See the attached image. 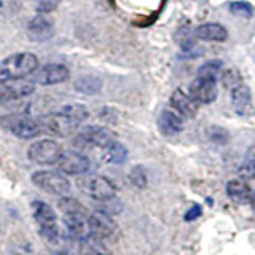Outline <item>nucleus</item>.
I'll return each mask as SVG.
<instances>
[{
    "label": "nucleus",
    "mask_w": 255,
    "mask_h": 255,
    "mask_svg": "<svg viewBox=\"0 0 255 255\" xmlns=\"http://www.w3.org/2000/svg\"><path fill=\"white\" fill-rule=\"evenodd\" d=\"M88 115H90L88 109L82 104H70L56 114L45 115L38 123L42 126V131L58 135V137H67L77 131V128L83 122H86Z\"/></svg>",
    "instance_id": "f257e3e1"
},
{
    "label": "nucleus",
    "mask_w": 255,
    "mask_h": 255,
    "mask_svg": "<svg viewBox=\"0 0 255 255\" xmlns=\"http://www.w3.org/2000/svg\"><path fill=\"white\" fill-rule=\"evenodd\" d=\"M59 209L62 211V220L66 225L67 233L72 239L85 241L91 235L90 228V215L86 214L85 207L75 201L74 198L64 196L59 201Z\"/></svg>",
    "instance_id": "f03ea898"
},
{
    "label": "nucleus",
    "mask_w": 255,
    "mask_h": 255,
    "mask_svg": "<svg viewBox=\"0 0 255 255\" xmlns=\"http://www.w3.org/2000/svg\"><path fill=\"white\" fill-rule=\"evenodd\" d=\"M38 67V59L32 53H19L0 61V83L21 80L32 75Z\"/></svg>",
    "instance_id": "7ed1b4c3"
},
{
    "label": "nucleus",
    "mask_w": 255,
    "mask_h": 255,
    "mask_svg": "<svg viewBox=\"0 0 255 255\" xmlns=\"http://www.w3.org/2000/svg\"><path fill=\"white\" fill-rule=\"evenodd\" d=\"M0 125H2L8 132H11L13 135L19 139H34L42 132V126L29 115H22V114H11V115H5L0 120Z\"/></svg>",
    "instance_id": "20e7f679"
},
{
    "label": "nucleus",
    "mask_w": 255,
    "mask_h": 255,
    "mask_svg": "<svg viewBox=\"0 0 255 255\" xmlns=\"http://www.w3.org/2000/svg\"><path fill=\"white\" fill-rule=\"evenodd\" d=\"M77 185L86 196L98 201H112L117 195L115 185L102 175H85L77 182Z\"/></svg>",
    "instance_id": "39448f33"
},
{
    "label": "nucleus",
    "mask_w": 255,
    "mask_h": 255,
    "mask_svg": "<svg viewBox=\"0 0 255 255\" xmlns=\"http://www.w3.org/2000/svg\"><path fill=\"white\" fill-rule=\"evenodd\" d=\"M32 211H34V219L38 225L40 235H42L48 243H56L59 238V228L58 220H56V214L53 207L46 203L35 201L32 204Z\"/></svg>",
    "instance_id": "423d86ee"
},
{
    "label": "nucleus",
    "mask_w": 255,
    "mask_h": 255,
    "mask_svg": "<svg viewBox=\"0 0 255 255\" xmlns=\"http://www.w3.org/2000/svg\"><path fill=\"white\" fill-rule=\"evenodd\" d=\"M32 182L40 190L46 191L50 195L66 196L70 191V183L67 177L56 171H37L32 175Z\"/></svg>",
    "instance_id": "0eeeda50"
},
{
    "label": "nucleus",
    "mask_w": 255,
    "mask_h": 255,
    "mask_svg": "<svg viewBox=\"0 0 255 255\" xmlns=\"http://www.w3.org/2000/svg\"><path fill=\"white\" fill-rule=\"evenodd\" d=\"M114 142V134L102 126H86L77 134L74 143L80 148H104Z\"/></svg>",
    "instance_id": "6e6552de"
},
{
    "label": "nucleus",
    "mask_w": 255,
    "mask_h": 255,
    "mask_svg": "<svg viewBox=\"0 0 255 255\" xmlns=\"http://www.w3.org/2000/svg\"><path fill=\"white\" fill-rule=\"evenodd\" d=\"M62 153V148L58 142L51 139H43L34 142L27 150V156L35 164H56Z\"/></svg>",
    "instance_id": "1a4fd4ad"
},
{
    "label": "nucleus",
    "mask_w": 255,
    "mask_h": 255,
    "mask_svg": "<svg viewBox=\"0 0 255 255\" xmlns=\"http://www.w3.org/2000/svg\"><path fill=\"white\" fill-rule=\"evenodd\" d=\"M56 166H58L59 171L64 174L82 175L90 171L91 163H90V159H88L83 153H80V151H74V150L64 151L62 150V153L58 159V163H56Z\"/></svg>",
    "instance_id": "9d476101"
},
{
    "label": "nucleus",
    "mask_w": 255,
    "mask_h": 255,
    "mask_svg": "<svg viewBox=\"0 0 255 255\" xmlns=\"http://www.w3.org/2000/svg\"><path fill=\"white\" fill-rule=\"evenodd\" d=\"M190 96L198 104H209L217 98V78L198 75L190 85Z\"/></svg>",
    "instance_id": "9b49d317"
},
{
    "label": "nucleus",
    "mask_w": 255,
    "mask_h": 255,
    "mask_svg": "<svg viewBox=\"0 0 255 255\" xmlns=\"http://www.w3.org/2000/svg\"><path fill=\"white\" fill-rule=\"evenodd\" d=\"M35 90V83L32 80H11V82L0 83V102H11L27 98Z\"/></svg>",
    "instance_id": "f8f14e48"
},
{
    "label": "nucleus",
    "mask_w": 255,
    "mask_h": 255,
    "mask_svg": "<svg viewBox=\"0 0 255 255\" xmlns=\"http://www.w3.org/2000/svg\"><path fill=\"white\" fill-rule=\"evenodd\" d=\"M69 77L70 72L66 66H62V64H48V66H43L40 70L34 72V80L32 82L48 86L66 82Z\"/></svg>",
    "instance_id": "ddd939ff"
},
{
    "label": "nucleus",
    "mask_w": 255,
    "mask_h": 255,
    "mask_svg": "<svg viewBox=\"0 0 255 255\" xmlns=\"http://www.w3.org/2000/svg\"><path fill=\"white\" fill-rule=\"evenodd\" d=\"M91 235L96 238H109L115 233L117 225L107 211H96L90 215Z\"/></svg>",
    "instance_id": "4468645a"
},
{
    "label": "nucleus",
    "mask_w": 255,
    "mask_h": 255,
    "mask_svg": "<svg viewBox=\"0 0 255 255\" xmlns=\"http://www.w3.org/2000/svg\"><path fill=\"white\" fill-rule=\"evenodd\" d=\"M27 35L35 43H43L50 40L54 35V26L51 19H48L43 14L35 16L27 26Z\"/></svg>",
    "instance_id": "2eb2a0df"
},
{
    "label": "nucleus",
    "mask_w": 255,
    "mask_h": 255,
    "mask_svg": "<svg viewBox=\"0 0 255 255\" xmlns=\"http://www.w3.org/2000/svg\"><path fill=\"white\" fill-rule=\"evenodd\" d=\"M171 104L174 106V109L179 112L182 117L187 118H193L198 114V106L199 104L191 98L190 94L183 93L182 90H175L174 94L171 96Z\"/></svg>",
    "instance_id": "dca6fc26"
},
{
    "label": "nucleus",
    "mask_w": 255,
    "mask_h": 255,
    "mask_svg": "<svg viewBox=\"0 0 255 255\" xmlns=\"http://www.w3.org/2000/svg\"><path fill=\"white\" fill-rule=\"evenodd\" d=\"M231 102H233V109L239 115H249L252 109V96L251 90L246 85H238L231 90Z\"/></svg>",
    "instance_id": "f3484780"
},
{
    "label": "nucleus",
    "mask_w": 255,
    "mask_h": 255,
    "mask_svg": "<svg viewBox=\"0 0 255 255\" xmlns=\"http://www.w3.org/2000/svg\"><path fill=\"white\" fill-rule=\"evenodd\" d=\"M195 35L199 40H206V42H225L228 37L227 29L217 22H206L203 26L196 27Z\"/></svg>",
    "instance_id": "a211bd4d"
},
{
    "label": "nucleus",
    "mask_w": 255,
    "mask_h": 255,
    "mask_svg": "<svg viewBox=\"0 0 255 255\" xmlns=\"http://www.w3.org/2000/svg\"><path fill=\"white\" fill-rule=\"evenodd\" d=\"M227 195L238 204H247L252 199V191L243 180H230L227 183Z\"/></svg>",
    "instance_id": "6ab92c4d"
},
{
    "label": "nucleus",
    "mask_w": 255,
    "mask_h": 255,
    "mask_svg": "<svg viewBox=\"0 0 255 255\" xmlns=\"http://www.w3.org/2000/svg\"><path fill=\"white\" fill-rule=\"evenodd\" d=\"M158 125H159V129H161L166 135L177 134L183 129V120L171 110H164L163 114L159 115Z\"/></svg>",
    "instance_id": "aec40b11"
},
{
    "label": "nucleus",
    "mask_w": 255,
    "mask_h": 255,
    "mask_svg": "<svg viewBox=\"0 0 255 255\" xmlns=\"http://www.w3.org/2000/svg\"><path fill=\"white\" fill-rule=\"evenodd\" d=\"M102 158L106 163H110V164H122L126 161L128 158V150L123 143L120 142H110L107 147L102 148Z\"/></svg>",
    "instance_id": "412c9836"
},
{
    "label": "nucleus",
    "mask_w": 255,
    "mask_h": 255,
    "mask_svg": "<svg viewBox=\"0 0 255 255\" xmlns=\"http://www.w3.org/2000/svg\"><path fill=\"white\" fill-rule=\"evenodd\" d=\"M239 177L244 180H252L255 179V145H252L243 159L241 166H239Z\"/></svg>",
    "instance_id": "4be33fe9"
},
{
    "label": "nucleus",
    "mask_w": 255,
    "mask_h": 255,
    "mask_svg": "<svg viewBox=\"0 0 255 255\" xmlns=\"http://www.w3.org/2000/svg\"><path fill=\"white\" fill-rule=\"evenodd\" d=\"M101 88H102V82L98 77L86 75L78 78L75 82V90L83 94H96L101 91Z\"/></svg>",
    "instance_id": "5701e85b"
},
{
    "label": "nucleus",
    "mask_w": 255,
    "mask_h": 255,
    "mask_svg": "<svg viewBox=\"0 0 255 255\" xmlns=\"http://www.w3.org/2000/svg\"><path fill=\"white\" fill-rule=\"evenodd\" d=\"M220 69H222V62L220 61H209V62H206L204 66H201V69L198 70V75L217 78Z\"/></svg>",
    "instance_id": "b1692460"
},
{
    "label": "nucleus",
    "mask_w": 255,
    "mask_h": 255,
    "mask_svg": "<svg viewBox=\"0 0 255 255\" xmlns=\"http://www.w3.org/2000/svg\"><path fill=\"white\" fill-rule=\"evenodd\" d=\"M230 11L238 16H244V18H251L254 13V8L247 2H233L230 3Z\"/></svg>",
    "instance_id": "393cba45"
},
{
    "label": "nucleus",
    "mask_w": 255,
    "mask_h": 255,
    "mask_svg": "<svg viewBox=\"0 0 255 255\" xmlns=\"http://www.w3.org/2000/svg\"><path fill=\"white\" fill-rule=\"evenodd\" d=\"M59 3H61V0H35V10L40 14H45V13L56 10Z\"/></svg>",
    "instance_id": "a878e982"
},
{
    "label": "nucleus",
    "mask_w": 255,
    "mask_h": 255,
    "mask_svg": "<svg viewBox=\"0 0 255 255\" xmlns=\"http://www.w3.org/2000/svg\"><path fill=\"white\" fill-rule=\"evenodd\" d=\"M239 78L241 77H239L236 70H227L225 74H223V85L230 88V90H233V88H236L238 85H241V80Z\"/></svg>",
    "instance_id": "bb28decb"
},
{
    "label": "nucleus",
    "mask_w": 255,
    "mask_h": 255,
    "mask_svg": "<svg viewBox=\"0 0 255 255\" xmlns=\"http://www.w3.org/2000/svg\"><path fill=\"white\" fill-rule=\"evenodd\" d=\"M131 180L137 187H143V185H145L147 177H145V172H143L142 167H134L132 172H131Z\"/></svg>",
    "instance_id": "cd10ccee"
},
{
    "label": "nucleus",
    "mask_w": 255,
    "mask_h": 255,
    "mask_svg": "<svg viewBox=\"0 0 255 255\" xmlns=\"http://www.w3.org/2000/svg\"><path fill=\"white\" fill-rule=\"evenodd\" d=\"M8 255H32V251L27 244H16L13 249L8 251Z\"/></svg>",
    "instance_id": "c85d7f7f"
},
{
    "label": "nucleus",
    "mask_w": 255,
    "mask_h": 255,
    "mask_svg": "<svg viewBox=\"0 0 255 255\" xmlns=\"http://www.w3.org/2000/svg\"><path fill=\"white\" fill-rule=\"evenodd\" d=\"M201 206H198V204H195V206H191V209L185 214V220H195V219H198L199 215H201Z\"/></svg>",
    "instance_id": "c756f323"
},
{
    "label": "nucleus",
    "mask_w": 255,
    "mask_h": 255,
    "mask_svg": "<svg viewBox=\"0 0 255 255\" xmlns=\"http://www.w3.org/2000/svg\"><path fill=\"white\" fill-rule=\"evenodd\" d=\"M251 203H252V207H254V211H255V191L252 193V199H251Z\"/></svg>",
    "instance_id": "7c9ffc66"
},
{
    "label": "nucleus",
    "mask_w": 255,
    "mask_h": 255,
    "mask_svg": "<svg viewBox=\"0 0 255 255\" xmlns=\"http://www.w3.org/2000/svg\"><path fill=\"white\" fill-rule=\"evenodd\" d=\"M53 255H69V254H66V252H54Z\"/></svg>",
    "instance_id": "2f4dec72"
}]
</instances>
